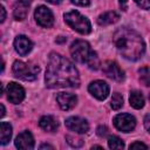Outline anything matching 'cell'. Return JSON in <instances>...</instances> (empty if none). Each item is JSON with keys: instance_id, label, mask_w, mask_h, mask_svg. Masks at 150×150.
Here are the masks:
<instances>
[{"instance_id": "ac0fdd59", "label": "cell", "mask_w": 150, "mask_h": 150, "mask_svg": "<svg viewBox=\"0 0 150 150\" xmlns=\"http://www.w3.org/2000/svg\"><path fill=\"white\" fill-rule=\"evenodd\" d=\"M129 102L130 105L135 109H141L144 107V96L141 91L138 90H134L130 93V97H129Z\"/></svg>"}, {"instance_id": "836d02e7", "label": "cell", "mask_w": 150, "mask_h": 150, "mask_svg": "<svg viewBox=\"0 0 150 150\" xmlns=\"http://www.w3.org/2000/svg\"><path fill=\"white\" fill-rule=\"evenodd\" d=\"M56 41H57V42H62V41H66V38H63V39H57Z\"/></svg>"}, {"instance_id": "7402d4cb", "label": "cell", "mask_w": 150, "mask_h": 150, "mask_svg": "<svg viewBox=\"0 0 150 150\" xmlns=\"http://www.w3.org/2000/svg\"><path fill=\"white\" fill-rule=\"evenodd\" d=\"M110 105L114 110H118L122 108L123 105V97L121 94L118 93H114L112 94V97H111V102H110Z\"/></svg>"}, {"instance_id": "cb8c5ba5", "label": "cell", "mask_w": 150, "mask_h": 150, "mask_svg": "<svg viewBox=\"0 0 150 150\" xmlns=\"http://www.w3.org/2000/svg\"><path fill=\"white\" fill-rule=\"evenodd\" d=\"M141 8L143 9H150V0H134Z\"/></svg>"}, {"instance_id": "4dcf8cb0", "label": "cell", "mask_w": 150, "mask_h": 150, "mask_svg": "<svg viewBox=\"0 0 150 150\" xmlns=\"http://www.w3.org/2000/svg\"><path fill=\"white\" fill-rule=\"evenodd\" d=\"M46 1H48V2H50V4H53V5H57V4H60L62 0H46Z\"/></svg>"}, {"instance_id": "9c48e42d", "label": "cell", "mask_w": 150, "mask_h": 150, "mask_svg": "<svg viewBox=\"0 0 150 150\" xmlns=\"http://www.w3.org/2000/svg\"><path fill=\"white\" fill-rule=\"evenodd\" d=\"M88 90L94 97H96L97 100H101V101L105 100L109 95V86L102 80L93 81L88 86Z\"/></svg>"}, {"instance_id": "6da1fadb", "label": "cell", "mask_w": 150, "mask_h": 150, "mask_svg": "<svg viewBox=\"0 0 150 150\" xmlns=\"http://www.w3.org/2000/svg\"><path fill=\"white\" fill-rule=\"evenodd\" d=\"M45 80L48 88H77L80 86L79 71L74 63L57 53L49 55Z\"/></svg>"}, {"instance_id": "277c9868", "label": "cell", "mask_w": 150, "mask_h": 150, "mask_svg": "<svg viewBox=\"0 0 150 150\" xmlns=\"http://www.w3.org/2000/svg\"><path fill=\"white\" fill-rule=\"evenodd\" d=\"M13 74L15 77L23 80V81H33L38 77L40 71L39 66L32 62H23V61H15L12 67Z\"/></svg>"}, {"instance_id": "4fadbf2b", "label": "cell", "mask_w": 150, "mask_h": 150, "mask_svg": "<svg viewBox=\"0 0 150 150\" xmlns=\"http://www.w3.org/2000/svg\"><path fill=\"white\" fill-rule=\"evenodd\" d=\"M14 48H15V50H16V53L19 55L25 56V55H27L32 50L33 43H32V41L27 36L18 35L15 38V40H14Z\"/></svg>"}, {"instance_id": "e575fe53", "label": "cell", "mask_w": 150, "mask_h": 150, "mask_svg": "<svg viewBox=\"0 0 150 150\" xmlns=\"http://www.w3.org/2000/svg\"><path fill=\"white\" fill-rule=\"evenodd\" d=\"M149 98H150V95H149Z\"/></svg>"}, {"instance_id": "603a6c76", "label": "cell", "mask_w": 150, "mask_h": 150, "mask_svg": "<svg viewBox=\"0 0 150 150\" xmlns=\"http://www.w3.org/2000/svg\"><path fill=\"white\" fill-rule=\"evenodd\" d=\"M66 139L71 146H75V148H79L83 144V141L81 138H77V137H74V136H70V135L66 136Z\"/></svg>"}, {"instance_id": "7c38bea8", "label": "cell", "mask_w": 150, "mask_h": 150, "mask_svg": "<svg viewBox=\"0 0 150 150\" xmlns=\"http://www.w3.org/2000/svg\"><path fill=\"white\" fill-rule=\"evenodd\" d=\"M56 102L62 110H70L77 103V97L70 93H59L56 96Z\"/></svg>"}, {"instance_id": "4316f807", "label": "cell", "mask_w": 150, "mask_h": 150, "mask_svg": "<svg viewBox=\"0 0 150 150\" xmlns=\"http://www.w3.org/2000/svg\"><path fill=\"white\" fill-rule=\"evenodd\" d=\"M70 1L77 6H88L90 2V0H70Z\"/></svg>"}, {"instance_id": "5b68a950", "label": "cell", "mask_w": 150, "mask_h": 150, "mask_svg": "<svg viewBox=\"0 0 150 150\" xmlns=\"http://www.w3.org/2000/svg\"><path fill=\"white\" fill-rule=\"evenodd\" d=\"M64 21L68 23V26H70L74 30L79 32L80 34H89L91 32L90 21L77 11H70L66 13Z\"/></svg>"}, {"instance_id": "5bb4252c", "label": "cell", "mask_w": 150, "mask_h": 150, "mask_svg": "<svg viewBox=\"0 0 150 150\" xmlns=\"http://www.w3.org/2000/svg\"><path fill=\"white\" fill-rule=\"evenodd\" d=\"M15 146L18 149L30 150L34 148V138L29 131H22L15 138Z\"/></svg>"}, {"instance_id": "484cf974", "label": "cell", "mask_w": 150, "mask_h": 150, "mask_svg": "<svg viewBox=\"0 0 150 150\" xmlns=\"http://www.w3.org/2000/svg\"><path fill=\"white\" fill-rule=\"evenodd\" d=\"M96 132H97V135L98 136H105L107 134H108V128L105 127V125H100L98 128H97V130H96Z\"/></svg>"}, {"instance_id": "1f68e13d", "label": "cell", "mask_w": 150, "mask_h": 150, "mask_svg": "<svg viewBox=\"0 0 150 150\" xmlns=\"http://www.w3.org/2000/svg\"><path fill=\"white\" fill-rule=\"evenodd\" d=\"M0 107H1V114H0V116L4 117L5 116V107H4V104H0Z\"/></svg>"}, {"instance_id": "e0dca14e", "label": "cell", "mask_w": 150, "mask_h": 150, "mask_svg": "<svg viewBox=\"0 0 150 150\" xmlns=\"http://www.w3.org/2000/svg\"><path fill=\"white\" fill-rule=\"evenodd\" d=\"M118 19H120V15L115 11H109V12H104L103 14H101L97 19V22L101 26H108V25L117 22Z\"/></svg>"}, {"instance_id": "ffe728a7", "label": "cell", "mask_w": 150, "mask_h": 150, "mask_svg": "<svg viewBox=\"0 0 150 150\" xmlns=\"http://www.w3.org/2000/svg\"><path fill=\"white\" fill-rule=\"evenodd\" d=\"M139 81L144 86H150V67H142L138 69Z\"/></svg>"}, {"instance_id": "f546056e", "label": "cell", "mask_w": 150, "mask_h": 150, "mask_svg": "<svg viewBox=\"0 0 150 150\" xmlns=\"http://www.w3.org/2000/svg\"><path fill=\"white\" fill-rule=\"evenodd\" d=\"M0 11H1V18H0V21H1V22H4V21H5V19H6V11H5V7H4V6H1Z\"/></svg>"}, {"instance_id": "d6986e66", "label": "cell", "mask_w": 150, "mask_h": 150, "mask_svg": "<svg viewBox=\"0 0 150 150\" xmlns=\"http://www.w3.org/2000/svg\"><path fill=\"white\" fill-rule=\"evenodd\" d=\"M12 137V127L7 122H1L0 124V143L2 145L7 144Z\"/></svg>"}, {"instance_id": "f1b7e54d", "label": "cell", "mask_w": 150, "mask_h": 150, "mask_svg": "<svg viewBox=\"0 0 150 150\" xmlns=\"http://www.w3.org/2000/svg\"><path fill=\"white\" fill-rule=\"evenodd\" d=\"M120 7L122 8V11H127V7H128V0H120Z\"/></svg>"}, {"instance_id": "83f0119b", "label": "cell", "mask_w": 150, "mask_h": 150, "mask_svg": "<svg viewBox=\"0 0 150 150\" xmlns=\"http://www.w3.org/2000/svg\"><path fill=\"white\" fill-rule=\"evenodd\" d=\"M144 127L150 132V114L145 115V117H144Z\"/></svg>"}, {"instance_id": "8fae6325", "label": "cell", "mask_w": 150, "mask_h": 150, "mask_svg": "<svg viewBox=\"0 0 150 150\" xmlns=\"http://www.w3.org/2000/svg\"><path fill=\"white\" fill-rule=\"evenodd\" d=\"M7 98H8L9 102H12L14 104L21 103L25 98V89L15 82L8 83V86H7Z\"/></svg>"}, {"instance_id": "2e32d148", "label": "cell", "mask_w": 150, "mask_h": 150, "mask_svg": "<svg viewBox=\"0 0 150 150\" xmlns=\"http://www.w3.org/2000/svg\"><path fill=\"white\" fill-rule=\"evenodd\" d=\"M39 124L41 127V129H43L45 131H48V132H53L57 129L59 127V123L57 121L55 120V117L50 116V115H46V116H42L39 121Z\"/></svg>"}, {"instance_id": "52a82bcc", "label": "cell", "mask_w": 150, "mask_h": 150, "mask_svg": "<svg viewBox=\"0 0 150 150\" xmlns=\"http://www.w3.org/2000/svg\"><path fill=\"white\" fill-rule=\"evenodd\" d=\"M34 16H35V20H36L38 25L41 26V27L49 28L54 23V15H53L52 11L46 6H39L35 9Z\"/></svg>"}, {"instance_id": "7a4b0ae2", "label": "cell", "mask_w": 150, "mask_h": 150, "mask_svg": "<svg viewBox=\"0 0 150 150\" xmlns=\"http://www.w3.org/2000/svg\"><path fill=\"white\" fill-rule=\"evenodd\" d=\"M112 41L118 53L130 61L139 60L145 52V45L141 35L128 27L118 28L114 34Z\"/></svg>"}, {"instance_id": "30bf717a", "label": "cell", "mask_w": 150, "mask_h": 150, "mask_svg": "<svg viewBox=\"0 0 150 150\" xmlns=\"http://www.w3.org/2000/svg\"><path fill=\"white\" fill-rule=\"evenodd\" d=\"M64 123H66V127L70 131H74V132H77V134H86L89 130L88 122L84 118L79 117V116L68 117Z\"/></svg>"}, {"instance_id": "ba28073f", "label": "cell", "mask_w": 150, "mask_h": 150, "mask_svg": "<svg viewBox=\"0 0 150 150\" xmlns=\"http://www.w3.org/2000/svg\"><path fill=\"white\" fill-rule=\"evenodd\" d=\"M103 74L117 82H122L124 80V71L120 68V66L114 61H105L102 66Z\"/></svg>"}, {"instance_id": "d4e9b609", "label": "cell", "mask_w": 150, "mask_h": 150, "mask_svg": "<svg viewBox=\"0 0 150 150\" xmlns=\"http://www.w3.org/2000/svg\"><path fill=\"white\" fill-rule=\"evenodd\" d=\"M129 148L130 149H148V146L142 142H134V143L130 144Z\"/></svg>"}, {"instance_id": "d6a6232c", "label": "cell", "mask_w": 150, "mask_h": 150, "mask_svg": "<svg viewBox=\"0 0 150 150\" xmlns=\"http://www.w3.org/2000/svg\"><path fill=\"white\" fill-rule=\"evenodd\" d=\"M46 148H49V149H53V146H52V145H49V144H42V145L40 146V149H46Z\"/></svg>"}, {"instance_id": "44dd1931", "label": "cell", "mask_w": 150, "mask_h": 150, "mask_svg": "<svg viewBox=\"0 0 150 150\" xmlns=\"http://www.w3.org/2000/svg\"><path fill=\"white\" fill-rule=\"evenodd\" d=\"M108 145L110 149H123L124 148V142L117 137V136H109L108 137Z\"/></svg>"}, {"instance_id": "9a60e30c", "label": "cell", "mask_w": 150, "mask_h": 150, "mask_svg": "<svg viewBox=\"0 0 150 150\" xmlns=\"http://www.w3.org/2000/svg\"><path fill=\"white\" fill-rule=\"evenodd\" d=\"M30 4H32V0H16V2L14 5V11H13L14 18L16 20L26 19Z\"/></svg>"}, {"instance_id": "3957f363", "label": "cell", "mask_w": 150, "mask_h": 150, "mask_svg": "<svg viewBox=\"0 0 150 150\" xmlns=\"http://www.w3.org/2000/svg\"><path fill=\"white\" fill-rule=\"evenodd\" d=\"M70 54L76 62L86 63L90 69L96 70L100 66L97 54L90 48V45L84 40H76L70 46Z\"/></svg>"}, {"instance_id": "8992f818", "label": "cell", "mask_w": 150, "mask_h": 150, "mask_svg": "<svg viewBox=\"0 0 150 150\" xmlns=\"http://www.w3.org/2000/svg\"><path fill=\"white\" fill-rule=\"evenodd\" d=\"M114 125L123 132H130L136 127V120L130 114H118L114 117Z\"/></svg>"}]
</instances>
